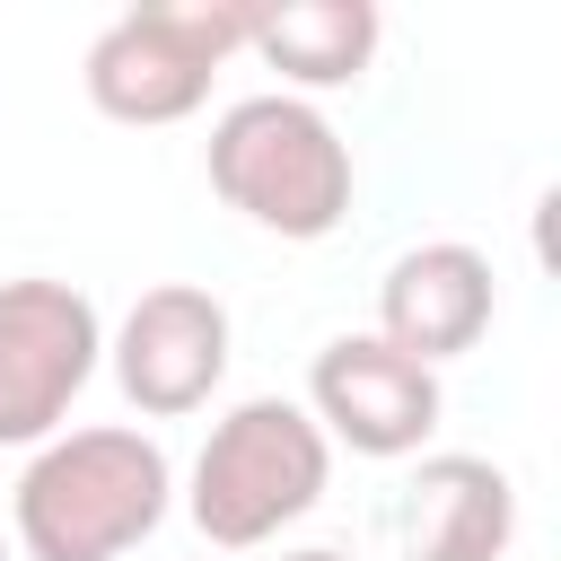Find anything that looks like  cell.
<instances>
[{
	"label": "cell",
	"mask_w": 561,
	"mask_h": 561,
	"mask_svg": "<svg viewBox=\"0 0 561 561\" xmlns=\"http://www.w3.org/2000/svg\"><path fill=\"white\" fill-rule=\"evenodd\" d=\"M105 351H114L123 394L149 421H184L228 377V307L210 289H193V280H158V289L131 298V316H123V333Z\"/></svg>",
	"instance_id": "obj_7"
},
{
	"label": "cell",
	"mask_w": 561,
	"mask_h": 561,
	"mask_svg": "<svg viewBox=\"0 0 561 561\" xmlns=\"http://www.w3.org/2000/svg\"><path fill=\"white\" fill-rule=\"evenodd\" d=\"M167 491H175L167 447L149 430L96 421V430H61L35 447V465L18 473L9 526L26 561H123L131 543L158 535Z\"/></svg>",
	"instance_id": "obj_1"
},
{
	"label": "cell",
	"mask_w": 561,
	"mask_h": 561,
	"mask_svg": "<svg viewBox=\"0 0 561 561\" xmlns=\"http://www.w3.org/2000/svg\"><path fill=\"white\" fill-rule=\"evenodd\" d=\"M210 184L228 210H245L254 228L289 237V245H316L351 219V140L289 88H263V96H237L219 123H210Z\"/></svg>",
	"instance_id": "obj_2"
},
{
	"label": "cell",
	"mask_w": 561,
	"mask_h": 561,
	"mask_svg": "<svg viewBox=\"0 0 561 561\" xmlns=\"http://www.w3.org/2000/svg\"><path fill=\"white\" fill-rule=\"evenodd\" d=\"M245 53V9L237 0H149L123 9L88 44V105L114 123H184L202 114L219 61Z\"/></svg>",
	"instance_id": "obj_4"
},
{
	"label": "cell",
	"mask_w": 561,
	"mask_h": 561,
	"mask_svg": "<svg viewBox=\"0 0 561 561\" xmlns=\"http://www.w3.org/2000/svg\"><path fill=\"white\" fill-rule=\"evenodd\" d=\"M394 526L412 561H500L517 535V482L491 456H421Z\"/></svg>",
	"instance_id": "obj_9"
},
{
	"label": "cell",
	"mask_w": 561,
	"mask_h": 561,
	"mask_svg": "<svg viewBox=\"0 0 561 561\" xmlns=\"http://www.w3.org/2000/svg\"><path fill=\"white\" fill-rule=\"evenodd\" d=\"M491 307H500L491 254H473L456 237H430V245L386 263V280H377V342H394L403 359L438 368V359H456V351H473L491 333Z\"/></svg>",
	"instance_id": "obj_8"
},
{
	"label": "cell",
	"mask_w": 561,
	"mask_h": 561,
	"mask_svg": "<svg viewBox=\"0 0 561 561\" xmlns=\"http://www.w3.org/2000/svg\"><path fill=\"white\" fill-rule=\"evenodd\" d=\"M307 421L351 456H412L438 430V368L403 359L377 333H333L307 368Z\"/></svg>",
	"instance_id": "obj_6"
},
{
	"label": "cell",
	"mask_w": 561,
	"mask_h": 561,
	"mask_svg": "<svg viewBox=\"0 0 561 561\" xmlns=\"http://www.w3.org/2000/svg\"><path fill=\"white\" fill-rule=\"evenodd\" d=\"M333 482V438L289 394H245L228 421H210L193 456V526L219 552H254L280 526H298Z\"/></svg>",
	"instance_id": "obj_3"
},
{
	"label": "cell",
	"mask_w": 561,
	"mask_h": 561,
	"mask_svg": "<svg viewBox=\"0 0 561 561\" xmlns=\"http://www.w3.org/2000/svg\"><path fill=\"white\" fill-rule=\"evenodd\" d=\"M105 359L96 298L70 280H0V447H44Z\"/></svg>",
	"instance_id": "obj_5"
},
{
	"label": "cell",
	"mask_w": 561,
	"mask_h": 561,
	"mask_svg": "<svg viewBox=\"0 0 561 561\" xmlns=\"http://www.w3.org/2000/svg\"><path fill=\"white\" fill-rule=\"evenodd\" d=\"M280 561H351V552H333V543H307V552H280Z\"/></svg>",
	"instance_id": "obj_11"
},
{
	"label": "cell",
	"mask_w": 561,
	"mask_h": 561,
	"mask_svg": "<svg viewBox=\"0 0 561 561\" xmlns=\"http://www.w3.org/2000/svg\"><path fill=\"white\" fill-rule=\"evenodd\" d=\"M377 9L368 0H280L245 9V53H263L289 88H351L377 53Z\"/></svg>",
	"instance_id": "obj_10"
},
{
	"label": "cell",
	"mask_w": 561,
	"mask_h": 561,
	"mask_svg": "<svg viewBox=\"0 0 561 561\" xmlns=\"http://www.w3.org/2000/svg\"><path fill=\"white\" fill-rule=\"evenodd\" d=\"M0 561H9V535H0Z\"/></svg>",
	"instance_id": "obj_12"
}]
</instances>
